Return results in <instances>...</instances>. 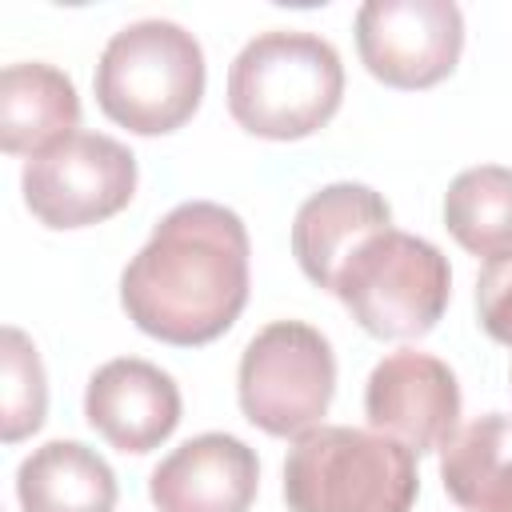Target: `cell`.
I'll return each mask as SVG.
<instances>
[{
    "mask_svg": "<svg viewBox=\"0 0 512 512\" xmlns=\"http://www.w3.org/2000/svg\"><path fill=\"white\" fill-rule=\"evenodd\" d=\"M128 320L164 344L224 336L248 304V228L216 200L176 204L120 276Z\"/></svg>",
    "mask_w": 512,
    "mask_h": 512,
    "instance_id": "obj_1",
    "label": "cell"
},
{
    "mask_svg": "<svg viewBox=\"0 0 512 512\" xmlns=\"http://www.w3.org/2000/svg\"><path fill=\"white\" fill-rule=\"evenodd\" d=\"M340 100V52L316 32H260L228 68V112L244 132L264 140H304L320 132Z\"/></svg>",
    "mask_w": 512,
    "mask_h": 512,
    "instance_id": "obj_2",
    "label": "cell"
},
{
    "mask_svg": "<svg viewBox=\"0 0 512 512\" xmlns=\"http://www.w3.org/2000/svg\"><path fill=\"white\" fill-rule=\"evenodd\" d=\"M416 496V452L384 432L316 424L284 460L288 512H412Z\"/></svg>",
    "mask_w": 512,
    "mask_h": 512,
    "instance_id": "obj_3",
    "label": "cell"
},
{
    "mask_svg": "<svg viewBox=\"0 0 512 512\" xmlns=\"http://www.w3.org/2000/svg\"><path fill=\"white\" fill-rule=\"evenodd\" d=\"M92 88L112 124L136 136L176 132L200 108L204 48L172 20H136L104 44Z\"/></svg>",
    "mask_w": 512,
    "mask_h": 512,
    "instance_id": "obj_4",
    "label": "cell"
},
{
    "mask_svg": "<svg viewBox=\"0 0 512 512\" xmlns=\"http://www.w3.org/2000/svg\"><path fill=\"white\" fill-rule=\"evenodd\" d=\"M332 296L368 336L416 340L440 324L452 296V268L432 240L384 228L348 256Z\"/></svg>",
    "mask_w": 512,
    "mask_h": 512,
    "instance_id": "obj_5",
    "label": "cell"
},
{
    "mask_svg": "<svg viewBox=\"0 0 512 512\" xmlns=\"http://www.w3.org/2000/svg\"><path fill=\"white\" fill-rule=\"evenodd\" d=\"M240 412L268 436H300L320 424L336 396V356L320 328L304 320L264 324L236 372Z\"/></svg>",
    "mask_w": 512,
    "mask_h": 512,
    "instance_id": "obj_6",
    "label": "cell"
},
{
    "mask_svg": "<svg viewBox=\"0 0 512 512\" xmlns=\"http://www.w3.org/2000/svg\"><path fill=\"white\" fill-rule=\"evenodd\" d=\"M20 188L44 228H88L128 208L136 196V156L104 132H72L24 160Z\"/></svg>",
    "mask_w": 512,
    "mask_h": 512,
    "instance_id": "obj_7",
    "label": "cell"
},
{
    "mask_svg": "<svg viewBox=\"0 0 512 512\" xmlns=\"http://www.w3.org/2000/svg\"><path fill=\"white\" fill-rule=\"evenodd\" d=\"M356 52L388 88H432L464 52V16L452 0H368L356 12Z\"/></svg>",
    "mask_w": 512,
    "mask_h": 512,
    "instance_id": "obj_8",
    "label": "cell"
},
{
    "mask_svg": "<svg viewBox=\"0 0 512 512\" xmlns=\"http://www.w3.org/2000/svg\"><path fill=\"white\" fill-rule=\"evenodd\" d=\"M364 416L376 432L400 440L416 456L444 452L460 432L456 372L432 352H388L364 384Z\"/></svg>",
    "mask_w": 512,
    "mask_h": 512,
    "instance_id": "obj_9",
    "label": "cell"
},
{
    "mask_svg": "<svg viewBox=\"0 0 512 512\" xmlns=\"http://www.w3.org/2000/svg\"><path fill=\"white\" fill-rule=\"evenodd\" d=\"M260 488L256 452L228 432H200L148 476L156 512H248Z\"/></svg>",
    "mask_w": 512,
    "mask_h": 512,
    "instance_id": "obj_10",
    "label": "cell"
},
{
    "mask_svg": "<svg viewBox=\"0 0 512 512\" xmlns=\"http://www.w3.org/2000/svg\"><path fill=\"white\" fill-rule=\"evenodd\" d=\"M84 416L112 448L144 456L176 432L180 388L164 368L140 356H116L92 372Z\"/></svg>",
    "mask_w": 512,
    "mask_h": 512,
    "instance_id": "obj_11",
    "label": "cell"
},
{
    "mask_svg": "<svg viewBox=\"0 0 512 512\" xmlns=\"http://www.w3.org/2000/svg\"><path fill=\"white\" fill-rule=\"evenodd\" d=\"M384 228H392V208L376 188L352 180L324 184L296 208L292 256L316 288L332 292L348 256Z\"/></svg>",
    "mask_w": 512,
    "mask_h": 512,
    "instance_id": "obj_12",
    "label": "cell"
},
{
    "mask_svg": "<svg viewBox=\"0 0 512 512\" xmlns=\"http://www.w3.org/2000/svg\"><path fill=\"white\" fill-rule=\"evenodd\" d=\"M76 128L80 96L60 68L20 60L0 72V148L8 156H36Z\"/></svg>",
    "mask_w": 512,
    "mask_h": 512,
    "instance_id": "obj_13",
    "label": "cell"
},
{
    "mask_svg": "<svg viewBox=\"0 0 512 512\" xmlns=\"http://www.w3.org/2000/svg\"><path fill=\"white\" fill-rule=\"evenodd\" d=\"M20 512H112L116 472L80 440H48L16 468Z\"/></svg>",
    "mask_w": 512,
    "mask_h": 512,
    "instance_id": "obj_14",
    "label": "cell"
},
{
    "mask_svg": "<svg viewBox=\"0 0 512 512\" xmlns=\"http://www.w3.org/2000/svg\"><path fill=\"white\" fill-rule=\"evenodd\" d=\"M444 492L464 512H512V416L488 412L440 452Z\"/></svg>",
    "mask_w": 512,
    "mask_h": 512,
    "instance_id": "obj_15",
    "label": "cell"
},
{
    "mask_svg": "<svg viewBox=\"0 0 512 512\" xmlns=\"http://www.w3.org/2000/svg\"><path fill=\"white\" fill-rule=\"evenodd\" d=\"M444 228L472 256H512V168H464L444 192Z\"/></svg>",
    "mask_w": 512,
    "mask_h": 512,
    "instance_id": "obj_16",
    "label": "cell"
},
{
    "mask_svg": "<svg viewBox=\"0 0 512 512\" xmlns=\"http://www.w3.org/2000/svg\"><path fill=\"white\" fill-rule=\"evenodd\" d=\"M48 416V380L36 344L20 328L0 332V440L32 436Z\"/></svg>",
    "mask_w": 512,
    "mask_h": 512,
    "instance_id": "obj_17",
    "label": "cell"
},
{
    "mask_svg": "<svg viewBox=\"0 0 512 512\" xmlns=\"http://www.w3.org/2000/svg\"><path fill=\"white\" fill-rule=\"evenodd\" d=\"M476 312H480V328L512 348V256L488 260L480 280H476Z\"/></svg>",
    "mask_w": 512,
    "mask_h": 512,
    "instance_id": "obj_18",
    "label": "cell"
}]
</instances>
